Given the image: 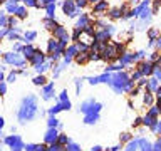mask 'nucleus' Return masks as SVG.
I'll return each mask as SVG.
<instances>
[{"instance_id": "32", "label": "nucleus", "mask_w": 161, "mask_h": 151, "mask_svg": "<svg viewBox=\"0 0 161 151\" xmlns=\"http://www.w3.org/2000/svg\"><path fill=\"white\" fill-rule=\"evenodd\" d=\"M128 108H129V109H134V104H133V101H128Z\"/></svg>"}, {"instance_id": "10", "label": "nucleus", "mask_w": 161, "mask_h": 151, "mask_svg": "<svg viewBox=\"0 0 161 151\" xmlns=\"http://www.w3.org/2000/svg\"><path fill=\"white\" fill-rule=\"evenodd\" d=\"M138 150V139H131L129 143H128V148H126V151H136Z\"/></svg>"}, {"instance_id": "14", "label": "nucleus", "mask_w": 161, "mask_h": 151, "mask_svg": "<svg viewBox=\"0 0 161 151\" xmlns=\"http://www.w3.org/2000/svg\"><path fill=\"white\" fill-rule=\"evenodd\" d=\"M34 84H35V86H44V84H46V77H44V76L35 77V79H34Z\"/></svg>"}, {"instance_id": "2", "label": "nucleus", "mask_w": 161, "mask_h": 151, "mask_svg": "<svg viewBox=\"0 0 161 151\" xmlns=\"http://www.w3.org/2000/svg\"><path fill=\"white\" fill-rule=\"evenodd\" d=\"M138 139V150L141 151H153V144L146 138H136Z\"/></svg>"}, {"instance_id": "27", "label": "nucleus", "mask_w": 161, "mask_h": 151, "mask_svg": "<svg viewBox=\"0 0 161 151\" xmlns=\"http://www.w3.org/2000/svg\"><path fill=\"white\" fill-rule=\"evenodd\" d=\"M154 45H156V49H161V35H158V39L154 42Z\"/></svg>"}, {"instance_id": "15", "label": "nucleus", "mask_w": 161, "mask_h": 151, "mask_svg": "<svg viewBox=\"0 0 161 151\" xmlns=\"http://www.w3.org/2000/svg\"><path fill=\"white\" fill-rule=\"evenodd\" d=\"M109 17H111V19H119V17H121V10H119V9H114V10H111Z\"/></svg>"}, {"instance_id": "24", "label": "nucleus", "mask_w": 161, "mask_h": 151, "mask_svg": "<svg viewBox=\"0 0 161 151\" xmlns=\"http://www.w3.org/2000/svg\"><path fill=\"white\" fill-rule=\"evenodd\" d=\"M76 60L79 62V64H84V62H87V56H79Z\"/></svg>"}, {"instance_id": "11", "label": "nucleus", "mask_w": 161, "mask_h": 151, "mask_svg": "<svg viewBox=\"0 0 161 151\" xmlns=\"http://www.w3.org/2000/svg\"><path fill=\"white\" fill-rule=\"evenodd\" d=\"M131 139H133L131 133H123V136H121V144H126V143H129Z\"/></svg>"}, {"instance_id": "31", "label": "nucleus", "mask_w": 161, "mask_h": 151, "mask_svg": "<svg viewBox=\"0 0 161 151\" xmlns=\"http://www.w3.org/2000/svg\"><path fill=\"white\" fill-rule=\"evenodd\" d=\"M121 150V144H118V146H113V148H111V151H119Z\"/></svg>"}, {"instance_id": "4", "label": "nucleus", "mask_w": 161, "mask_h": 151, "mask_svg": "<svg viewBox=\"0 0 161 151\" xmlns=\"http://www.w3.org/2000/svg\"><path fill=\"white\" fill-rule=\"evenodd\" d=\"M57 136H59V134H57L56 128H54V129L50 128V129L47 131V134H46V143H50V144H52V143H56V141H57Z\"/></svg>"}, {"instance_id": "39", "label": "nucleus", "mask_w": 161, "mask_h": 151, "mask_svg": "<svg viewBox=\"0 0 161 151\" xmlns=\"http://www.w3.org/2000/svg\"><path fill=\"white\" fill-rule=\"evenodd\" d=\"M0 151H2V148H0Z\"/></svg>"}, {"instance_id": "28", "label": "nucleus", "mask_w": 161, "mask_h": 151, "mask_svg": "<svg viewBox=\"0 0 161 151\" xmlns=\"http://www.w3.org/2000/svg\"><path fill=\"white\" fill-rule=\"evenodd\" d=\"M153 94H156V98H161V84H160V86H158V89L154 91Z\"/></svg>"}, {"instance_id": "38", "label": "nucleus", "mask_w": 161, "mask_h": 151, "mask_svg": "<svg viewBox=\"0 0 161 151\" xmlns=\"http://www.w3.org/2000/svg\"><path fill=\"white\" fill-rule=\"evenodd\" d=\"M160 143H161V134H160Z\"/></svg>"}, {"instance_id": "35", "label": "nucleus", "mask_w": 161, "mask_h": 151, "mask_svg": "<svg viewBox=\"0 0 161 151\" xmlns=\"http://www.w3.org/2000/svg\"><path fill=\"white\" fill-rule=\"evenodd\" d=\"M138 2H139V0H131V3H138Z\"/></svg>"}, {"instance_id": "30", "label": "nucleus", "mask_w": 161, "mask_h": 151, "mask_svg": "<svg viewBox=\"0 0 161 151\" xmlns=\"http://www.w3.org/2000/svg\"><path fill=\"white\" fill-rule=\"evenodd\" d=\"M15 81V74H10L9 76V82H14Z\"/></svg>"}, {"instance_id": "21", "label": "nucleus", "mask_w": 161, "mask_h": 151, "mask_svg": "<svg viewBox=\"0 0 161 151\" xmlns=\"http://www.w3.org/2000/svg\"><path fill=\"white\" fill-rule=\"evenodd\" d=\"M153 151H161V143H160V139L153 143Z\"/></svg>"}, {"instance_id": "9", "label": "nucleus", "mask_w": 161, "mask_h": 151, "mask_svg": "<svg viewBox=\"0 0 161 151\" xmlns=\"http://www.w3.org/2000/svg\"><path fill=\"white\" fill-rule=\"evenodd\" d=\"M56 143H59L60 146H66V144H69L71 141H69V138H67L66 134H59V136H57V141H56Z\"/></svg>"}, {"instance_id": "37", "label": "nucleus", "mask_w": 161, "mask_h": 151, "mask_svg": "<svg viewBox=\"0 0 161 151\" xmlns=\"http://www.w3.org/2000/svg\"><path fill=\"white\" fill-rule=\"evenodd\" d=\"M89 2H94V3H96V2H97V0H89Z\"/></svg>"}, {"instance_id": "16", "label": "nucleus", "mask_w": 161, "mask_h": 151, "mask_svg": "<svg viewBox=\"0 0 161 151\" xmlns=\"http://www.w3.org/2000/svg\"><path fill=\"white\" fill-rule=\"evenodd\" d=\"M141 77H143V74H141V70H138V69L131 74V81H138V79H141Z\"/></svg>"}, {"instance_id": "19", "label": "nucleus", "mask_w": 161, "mask_h": 151, "mask_svg": "<svg viewBox=\"0 0 161 151\" xmlns=\"http://www.w3.org/2000/svg\"><path fill=\"white\" fill-rule=\"evenodd\" d=\"M133 126H134V128H139V126H143V118H136V119L133 121Z\"/></svg>"}, {"instance_id": "7", "label": "nucleus", "mask_w": 161, "mask_h": 151, "mask_svg": "<svg viewBox=\"0 0 161 151\" xmlns=\"http://www.w3.org/2000/svg\"><path fill=\"white\" fill-rule=\"evenodd\" d=\"M149 129L153 131V134H158V136H160V134H161V119L154 121V124H153Z\"/></svg>"}, {"instance_id": "25", "label": "nucleus", "mask_w": 161, "mask_h": 151, "mask_svg": "<svg viewBox=\"0 0 161 151\" xmlns=\"http://www.w3.org/2000/svg\"><path fill=\"white\" fill-rule=\"evenodd\" d=\"M153 74H154V77H156V79L161 82V69H154V72H153Z\"/></svg>"}, {"instance_id": "17", "label": "nucleus", "mask_w": 161, "mask_h": 151, "mask_svg": "<svg viewBox=\"0 0 161 151\" xmlns=\"http://www.w3.org/2000/svg\"><path fill=\"white\" fill-rule=\"evenodd\" d=\"M106 9H107V3H106V2H101V3L96 5V12H103V10H106Z\"/></svg>"}, {"instance_id": "34", "label": "nucleus", "mask_w": 161, "mask_h": 151, "mask_svg": "<svg viewBox=\"0 0 161 151\" xmlns=\"http://www.w3.org/2000/svg\"><path fill=\"white\" fill-rule=\"evenodd\" d=\"M3 128V118H0V129Z\"/></svg>"}, {"instance_id": "36", "label": "nucleus", "mask_w": 161, "mask_h": 151, "mask_svg": "<svg viewBox=\"0 0 161 151\" xmlns=\"http://www.w3.org/2000/svg\"><path fill=\"white\" fill-rule=\"evenodd\" d=\"M2 79H3V76H2V74H0V81H2Z\"/></svg>"}, {"instance_id": "13", "label": "nucleus", "mask_w": 161, "mask_h": 151, "mask_svg": "<svg viewBox=\"0 0 161 151\" xmlns=\"http://www.w3.org/2000/svg\"><path fill=\"white\" fill-rule=\"evenodd\" d=\"M146 86H148V79H146L144 76H143L141 79H138V84H136V87H139V89H141V87H146Z\"/></svg>"}, {"instance_id": "5", "label": "nucleus", "mask_w": 161, "mask_h": 151, "mask_svg": "<svg viewBox=\"0 0 161 151\" xmlns=\"http://www.w3.org/2000/svg\"><path fill=\"white\" fill-rule=\"evenodd\" d=\"M158 86H160V81L156 79V77H149V79H148V86H146V89L151 91V92H154V91L158 89Z\"/></svg>"}, {"instance_id": "12", "label": "nucleus", "mask_w": 161, "mask_h": 151, "mask_svg": "<svg viewBox=\"0 0 161 151\" xmlns=\"http://www.w3.org/2000/svg\"><path fill=\"white\" fill-rule=\"evenodd\" d=\"M148 35H149V39H151V40H156V39H158V35H160V30H158V29H151L149 32H148Z\"/></svg>"}, {"instance_id": "18", "label": "nucleus", "mask_w": 161, "mask_h": 151, "mask_svg": "<svg viewBox=\"0 0 161 151\" xmlns=\"http://www.w3.org/2000/svg\"><path fill=\"white\" fill-rule=\"evenodd\" d=\"M160 7H161V0H154V3H153V14H156Z\"/></svg>"}, {"instance_id": "20", "label": "nucleus", "mask_w": 161, "mask_h": 151, "mask_svg": "<svg viewBox=\"0 0 161 151\" xmlns=\"http://www.w3.org/2000/svg\"><path fill=\"white\" fill-rule=\"evenodd\" d=\"M49 126H50V128H56V126H59V121H57L56 118H50V119H49Z\"/></svg>"}, {"instance_id": "3", "label": "nucleus", "mask_w": 161, "mask_h": 151, "mask_svg": "<svg viewBox=\"0 0 161 151\" xmlns=\"http://www.w3.org/2000/svg\"><path fill=\"white\" fill-rule=\"evenodd\" d=\"M154 101H156V99H154V94H153L151 91L146 89V92H144V98H143V104L149 108V106H153V104H154Z\"/></svg>"}, {"instance_id": "26", "label": "nucleus", "mask_w": 161, "mask_h": 151, "mask_svg": "<svg viewBox=\"0 0 161 151\" xmlns=\"http://www.w3.org/2000/svg\"><path fill=\"white\" fill-rule=\"evenodd\" d=\"M35 151H47V146H46V144H37V146H35Z\"/></svg>"}, {"instance_id": "6", "label": "nucleus", "mask_w": 161, "mask_h": 151, "mask_svg": "<svg viewBox=\"0 0 161 151\" xmlns=\"http://www.w3.org/2000/svg\"><path fill=\"white\" fill-rule=\"evenodd\" d=\"M156 119H158V118H151L149 114H146V116L143 118V126H144V128H151Z\"/></svg>"}, {"instance_id": "22", "label": "nucleus", "mask_w": 161, "mask_h": 151, "mask_svg": "<svg viewBox=\"0 0 161 151\" xmlns=\"http://www.w3.org/2000/svg\"><path fill=\"white\" fill-rule=\"evenodd\" d=\"M138 94H139V87H134V89L129 91V96H131V98H136Z\"/></svg>"}, {"instance_id": "8", "label": "nucleus", "mask_w": 161, "mask_h": 151, "mask_svg": "<svg viewBox=\"0 0 161 151\" xmlns=\"http://www.w3.org/2000/svg\"><path fill=\"white\" fill-rule=\"evenodd\" d=\"M148 114L151 116V118H160V109L156 108V104H153L148 108Z\"/></svg>"}, {"instance_id": "29", "label": "nucleus", "mask_w": 161, "mask_h": 151, "mask_svg": "<svg viewBox=\"0 0 161 151\" xmlns=\"http://www.w3.org/2000/svg\"><path fill=\"white\" fill-rule=\"evenodd\" d=\"M154 104H156V108L160 109V114H161V98H158V101H154Z\"/></svg>"}, {"instance_id": "1", "label": "nucleus", "mask_w": 161, "mask_h": 151, "mask_svg": "<svg viewBox=\"0 0 161 151\" xmlns=\"http://www.w3.org/2000/svg\"><path fill=\"white\" fill-rule=\"evenodd\" d=\"M136 66H138L136 69L141 70V74L144 77H146V76H153V72H154V66H153V62H149V60H141V62H138Z\"/></svg>"}, {"instance_id": "33", "label": "nucleus", "mask_w": 161, "mask_h": 151, "mask_svg": "<svg viewBox=\"0 0 161 151\" xmlns=\"http://www.w3.org/2000/svg\"><path fill=\"white\" fill-rule=\"evenodd\" d=\"M91 151H103V150H101V146H94Z\"/></svg>"}, {"instance_id": "23", "label": "nucleus", "mask_w": 161, "mask_h": 151, "mask_svg": "<svg viewBox=\"0 0 161 151\" xmlns=\"http://www.w3.org/2000/svg\"><path fill=\"white\" fill-rule=\"evenodd\" d=\"M67 151H81V148H79L77 144H74V143H71V144H69V150H67Z\"/></svg>"}]
</instances>
